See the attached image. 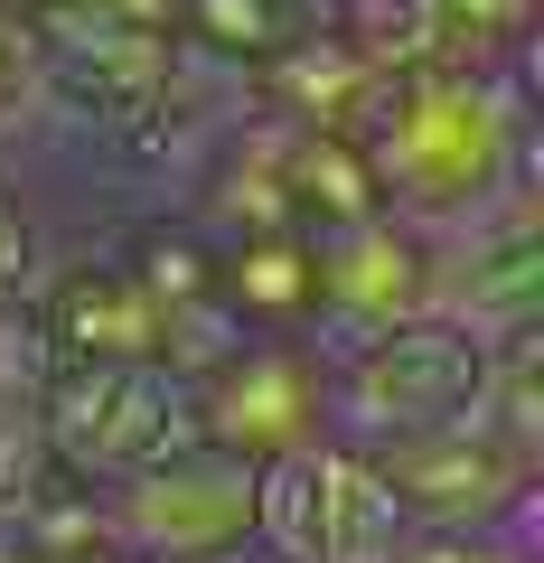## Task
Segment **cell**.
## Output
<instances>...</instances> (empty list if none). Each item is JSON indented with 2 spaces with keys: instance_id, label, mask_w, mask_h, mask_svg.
<instances>
[{
  "instance_id": "obj_4",
  "label": "cell",
  "mask_w": 544,
  "mask_h": 563,
  "mask_svg": "<svg viewBox=\"0 0 544 563\" xmlns=\"http://www.w3.org/2000/svg\"><path fill=\"white\" fill-rule=\"evenodd\" d=\"M103 536L122 563H217L254 554V461L235 451H169L142 479L103 488Z\"/></svg>"
},
{
  "instance_id": "obj_2",
  "label": "cell",
  "mask_w": 544,
  "mask_h": 563,
  "mask_svg": "<svg viewBox=\"0 0 544 563\" xmlns=\"http://www.w3.org/2000/svg\"><path fill=\"white\" fill-rule=\"evenodd\" d=\"M488 395V347L451 320H403L385 339L329 347V442L347 451H395L469 422Z\"/></svg>"
},
{
  "instance_id": "obj_3",
  "label": "cell",
  "mask_w": 544,
  "mask_h": 563,
  "mask_svg": "<svg viewBox=\"0 0 544 563\" xmlns=\"http://www.w3.org/2000/svg\"><path fill=\"white\" fill-rule=\"evenodd\" d=\"M29 413H38V442H47V461H57V479L95 488V498L198 442V422H188V376H169L160 357L57 366Z\"/></svg>"
},
{
  "instance_id": "obj_8",
  "label": "cell",
  "mask_w": 544,
  "mask_h": 563,
  "mask_svg": "<svg viewBox=\"0 0 544 563\" xmlns=\"http://www.w3.org/2000/svg\"><path fill=\"white\" fill-rule=\"evenodd\" d=\"M366 461L395 488L403 526H498V517H517V507H535V461L507 451L479 413L451 422V432H423V442L366 451Z\"/></svg>"
},
{
  "instance_id": "obj_5",
  "label": "cell",
  "mask_w": 544,
  "mask_h": 563,
  "mask_svg": "<svg viewBox=\"0 0 544 563\" xmlns=\"http://www.w3.org/2000/svg\"><path fill=\"white\" fill-rule=\"evenodd\" d=\"M188 422L207 451L235 461H291L329 442V347L320 339H244L188 385Z\"/></svg>"
},
{
  "instance_id": "obj_11",
  "label": "cell",
  "mask_w": 544,
  "mask_h": 563,
  "mask_svg": "<svg viewBox=\"0 0 544 563\" xmlns=\"http://www.w3.org/2000/svg\"><path fill=\"white\" fill-rule=\"evenodd\" d=\"M376 103H385V76H366L329 29L291 38L273 66H254V113L291 122V132H320V141H366Z\"/></svg>"
},
{
  "instance_id": "obj_13",
  "label": "cell",
  "mask_w": 544,
  "mask_h": 563,
  "mask_svg": "<svg viewBox=\"0 0 544 563\" xmlns=\"http://www.w3.org/2000/svg\"><path fill=\"white\" fill-rule=\"evenodd\" d=\"M320 29L366 66V76H385V85H395V76H423V66L451 57L442 0H329Z\"/></svg>"
},
{
  "instance_id": "obj_20",
  "label": "cell",
  "mask_w": 544,
  "mask_h": 563,
  "mask_svg": "<svg viewBox=\"0 0 544 563\" xmlns=\"http://www.w3.org/2000/svg\"><path fill=\"white\" fill-rule=\"evenodd\" d=\"M57 357H47V329H38V301L0 291V413H29L47 395Z\"/></svg>"
},
{
  "instance_id": "obj_22",
  "label": "cell",
  "mask_w": 544,
  "mask_h": 563,
  "mask_svg": "<svg viewBox=\"0 0 544 563\" xmlns=\"http://www.w3.org/2000/svg\"><path fill=\"white\" fill-rule=\"evenodd\" d=\"M47 103V66H38V38H29V20L0 0V132L20 113H38Z\"/></svg>"
},
{
  "instance_id": "obj_12",
  "label": "cell",
  "mask_w": 544,
  "mask_h": 563,
  "mask_svg": "<svg viewBox=\"0 0 544 563\" xmlns=\"http://www.w3.org/2000/svg\"><path fill=\"white\" fill-rule=\"evenodd\" d=\"M217 310L244 329V339H310V320H320V263H310V235L273 225V235L217 244Z\"/></svg>"
},
{
  "instance_id": "obj_17",
  "label": "cell",
  "mask_w": 544,
  "mask_h": 563,
  "mask_svg": "<svg viewBox=\"0 0 544 563\" xmlns=\"http://www.w3.org/2000/svg\"><path fill=\"white\" fill-rule=\"evenodd\" d=\"M179 29L225 66H273L320 20H310V0H179Z\"/></svg>"
},
{
  "instance_id": "obj_23",
  "label": "cell",
  "mask_w": 544,
  "mask_h": 563,
  "mask_svg": "<svg viewBox=\"0 0 544 563\" xmlns=\"http://www.w3.org/2000/svg\"><path fill=\"white\" fill-rule=\"evenodd\" d=\"M29 273H38L29 217H20V207H0V291H20V301H29Z\"/></svg>"
},
{
  "instance_id": "obj_1",
  "label": "cell",
  "mask_w": 544,
  "mask_h": 563,
  "mask_svg": "<svg viewBox=\"0 0 544 563\" xmlns=\"http://www.w3.org/2000/svg\"><path fill=\"white\" fill-rule=\"evenodd\" d=\"M517 66H423L385 85L357 141L385 217H403L413 235H451L535 179V113Z\"/></svg>"
},
{
  "instance_id": "obj_19",
  "label": "cell",
  "mask_w": 544,
  "mask_h": 563,
  "mask_svg": "<svg viewBox=\"0 0 544 563\" xmlns=\"http://www.w3.org/2000/svg\"><path fill=\"white\" fill-rule=\"evenodd\" d=\"M57 488V461L38 442V413H0V536H20Z\"/></svg>"
},
{
  "instance_id": "obj_25",
  "label": "cell",
  "mask_w": 544,
  "mask_h": 563,
  "mask_svg": "<svg viewBox=\"0 0 544 563\" xmlns=\"http://www.w3.org/2000/svg\"><path fill=\"white\" fill-rule=\"evenodd\" d=\"M217 563H263V554H217Z\"/></svg>"
},
{
  "instance_id": "obj_9",
  "label": "cell",
  "mask_w": 544,
  "mask_h": 563,
  "mask_svg": "<svg viewBox=\"0 0 544 563\" xmlns=\"http://www.w3.org/2000/svg\"><path fill=\"white\" fill-rule=\"evenodd\" d=\"M38 38L47 95H76L113 122H142L151 103L179 85V29H142V20H103V10H20Z\"/></svg>"
},
{
  "instance_id": "obj_18",
  "label": "cell",
  "mask_w": 544,
  "mask_h": 563,
  "mask_svg": "<svg viewBox=\"0 0 544 563\" xmlns=\"http://www.w3.org/2000/svg\"><path fill=\"white\" fill-rule=\"evenodd\" d=\"M451 57L442 66H517L535 38V0H442Z\"/></svg>"
},
{
  "instance_id": "obj_10",
  "label": "cell",
  "mask_w": 544,
  "mask_h": 563,
  "mask_svg": "<svg viewBox=\"0 0 544 563\" xmlns=\"http://www.w3.org/2000/svg\"><path fill=\"white\" fill-rule=\"evenodd\" d=\"M38 329H47V357L57 366H132V357H160L169 347V310L122 263L66 273L38 301Z\"/></svg>"
},
{
  "instance_id": "obj_21",
  "label": "cell",
  "mask_w": 544,
  "mask_h": 563,
  "mask_svg": "<svg viewBox=\"0 0 544 563\" xmlns=\"http://www.w3.org/2000/svg\"><path fill=\"white\" fill-rule=\"evenodd\" d=\"M403 563H535V536H525V507L498 526H413Z\"/></svg>"
},
{
  "instance_id": "obj_6",
  "label": "cell",
  "mask_w": 544,
  "mask_h": 563,
  "mask_svg": "<svg viewBox=\"0 0 544 563\" xmlns=\"http://www.w3.org/2000/svg\"><path fill=\"white\" fill-rule=\"evenodd\" d=\"M432 244V320L469 329L479 347L535 329V301H544V235H535V179L507 188L498 207H479L469 225L451 235H423Z\"/></svg>"
},
{
  "instance_id": "obj_14",
  "label": "cell",
  "mask_w": 544,
  "mask_h": 563,
  "mask_svg": "<svg viewBox=\"0 0 544 563\" xmlns=\"http://www.w3.org/2000/svg\"><path fill=\"white\" fill-rule=\"evenodd\" d=\"M413 526H403L395 488L376 479V461L347 442H329V526H320V563H403Z\"/></svg>"
},
{
  "instance_id": "obj_16",
  "label": "cell",
  "mask_w": 544,
  "mask_h": 563,
  "mask_svg": "<svg viewBox=\"0 0 544 563\" xmlns=\"http://www.w3.org/2000/svg\"><path fill=\"white\" fill-rule=\"evenodd\" d=\"M329 526V442L254 470V554L263 563H320Z\"/></svg>"
},
{
  "instance_id": "obj_7",
  "label": "cell",
  "mask_w": 544,
  "mask_h": 563,
  "mask_svg": "<svg viewBox=\"0 0 544 563\" xmlns=\"http://www.w3.org/2000/svg\"><path fill=\"white\" fill-rule=\"evenodd\" d=\"M310 263H320V320H310L320 347H357L403 320H432V244L385 207L338 235H310Z\"/></svg>"
},
{
  "instance_id": "obj_15",
  "label": "cell",
  "mask_w": 544,
  "mask_h": 563,
  "mask_svg": "<svg viewBox=\"0 0 544 563\" xmlns=\"http://www.w3.org/2000/svg\"><path fill=\"white\" fill-rule=\"evenodd\" d=\"M291 132V122H282ZM282 198L301 235H338V225L376 217V179H366V151L357 141H320V132H291L282 141Z\"/></svg>"
},
{
  "instance_id": "obj_24",
  "label": "cell",
  "mask_w": 544,
  "mask_h": 563,
  "mask_svg": "<svg viewBox=\"0 0 544 563\" xmlns=\"http://www.w3.org/2000/svg\"><path fill=\"white\" fill-rule=\"evenodd\" d=\"M0 563H38V554H29V544H20V536H0Z\"/></svg>"
}]
</instances>
